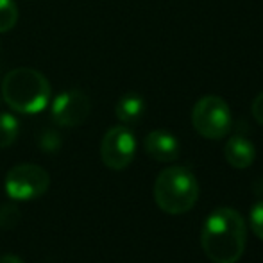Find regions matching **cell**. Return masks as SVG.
Instances as JSON below:
<instances>
[{
    "label": "cell",
    "instance_id": "2",
    "mask_svg": "<svg viewBox=\"0 0 263 263\" xmlns=\"http://www.w3.org/2000/svg\"><path fill=\"white\" fill-rule=\"evenodd\" d=\"M2 97L16 113H42L50 101V83L34 68H14L4 77Z\"/></svg>",
    "mask_w": 263,
    "mask_h": 263
},
{
    "label": "cell",
    "instance_id": "14",
    "mask_svg": "<svg viewBox=\"0 0 263 263\" xmlns=\"http://www.w3.org/2000/svg\"><path fill=\"white\" fill-rule=\"evenodd\" d=\"M249 222L251 228H253V233L258 236L260 240H263V201L256 202L251 210L249 215Z\"/></svg>",
    "mask_w": 263,
    "mask_h": 263
},
{
    "label": "cell",
    "instance_id": "9",
    "mask_svg": "<svg viewBox=\"0 0 263 263\" xmlns=\"http://www.w3.org/2000/svg\"><path fill=\"white\" fill-rule=\"evenodd\" d=\"M224 156L229 165L235 168H247L253 165L254 158H256V149H254L253 142L247 140L243 135H235L226 143Z\"/></svg>",
    "mask_w": 263,
    "mask_h": 263
},
{
    "label": "cell",
    "instance_id": "8",
    "mask_svg": "<svg viewBox=\"0 0 263 263\" xmlns=\"http://www.w3.org/2000/svg\"><path fill=\"white\" fill-rule=\"evenodd\" d=\"M145 151L153 159L168 163L179 158V142L172 133L165 129H156L145 138Z\"/></svg>",
    "mask_w": 263,
    "mask_h": 263
},
{
    "label": "cell",
    "instance_id": "1",
    "mask_svg": "<svg viewBox=\"0 0 263 263\" xmlns=\"http://www.w3.org/2000/svg\"><path fill=\"white\" fill-rule=\"evenodd\" d=\"M247 242L243 217L233 208H217L208 215L201 231V246L213 263H236Z\"/></svg>",
    "mask_w": 263,
    "mask_h": 263
},
{
    "label": "cell",
    "instance_id": "3",
    "mask_svg": "<svg viewBox=\"0 0 263 263\" xmlns=\"http://www.w3.org/2000/svg\"><path fill=\"white\" fill-rule=\"evenodd\" d=\"M199 199L197 177L186 166H168L161 170L154 183V201L168 215L186 213Z\"/></svg>",
    "mask_w": 263,
    "mask_h": 263
},
{
    "label": "cell",
    "instance_id": "10",
    "mask_svg": "<svg viewBox=\"0 0 263 263\" xmlns=\"http://www.w3.org/2000/svg\"><path fill=\"white\" fill-rule=\"evenodd\" d=\"M145 113V101L138 93H125L118 99L115 106V115L122 124H136Z\"/></svg>",
    "mask_w": 263,
    "mask_h": 263
},
{
    "label": "cell",
    "instance_id": "12",
    "mask_svg": "<svg viewBox=\"0 0 263 263\" xmlns=\"http://www.w3.org/2000/svg\"><path fill=\"white\" fill-rule=\"evenodd\" d=\"M18 22V7L14 0H0V32H9Z\"/></svg>",
    "mask_w": 263,
    "mask_h": 263
},
{
    "label": "cell",
    "instance_id": "16",
    "mask_svg": "<svg viewBox=\"0 0 263 263\" xmlns=\"http://www.w3.org/2000/svg\"><path fill=\"white\" fill-rule=\"evenodd\" d=\"M0 263H24L18 256H14V254H4V256H0Z\"/></svg>",
    "mask_w": 263,
    "mask_h": 263
},
{
    "label": "cell",
    "instance_id": "5",
    "mask_svg": "<svg viewBox=\"0 0 263 263\" xmlns=\"http://www.w3.org/2000/svg\"><path fill=\"white\" fill-rule=\"evenodd\" d=\"M49 172L34 163H22L13 166L6 176V192L11 199L16 201L38 199L49 190Z\"/></svg>",
    "mask_w": 263,
    "mask_h": 263
},
{
    "label": "cell",
    "instance_id": "15",
    "mask_svg": "<svg viewBox=\"0 0 263 263\" xmlns=\"http://www.w3.org/2000/svg\"><path fill=\"white\" fill-rule=\"evenodd\" d=\"M251 111H253V117L258 124L263 125V91L258 95L256 99L253 101V106H251Z\"/></svg>",
    "mask_w": 263,
    "mask_h": 263
},
{
    "label": "cell",
    "instance_id": "11",
    "mask_svg": "<svg viewBox=\"0 0 263 263\" xmlns=\"http://www.w3.org/2000/svg\"><path fill=\"white\" fill-rule=\"evenodd\" d=\"M20 131V122L11 113H0V149H6L14 143Z\"/></svg>",
    "mask_w": 263,
    "mask_h": 263
},
{
    "label": "cell",
    "instance_id": "6",
    "mask_svg": "<svg viewBox=\"0 0 263 263\" xmlns=\"http://www.w3.org/2000/svg\"><path fill=\"white\" fill-rule=\"evenodd\" d=\"M136 154V138L127 127L115 125L101 142V159L111 170H124Z\"/></svg>",
    "mask_w": 263,
    "mask_h": 263
},
{
    "label": "cell",
    "instance_id": "7",
    "mask_svg": "<svg viewBox=\"0 0 263 263\" xmlns=\"http://www.w3.org/2000/svg\"><path fill=\"white\" fill-rule=\"evenodd\" d=\"M91 109L90 99L81 90L59 93L52 102V118L61 127H76L88 118Z\"/></svg>",
    "mask_w": 263,
    "mask_h": 263
},
{
    "label": "cell",
    "instance_id": "4",
    "mask_svg": "<svg viewBox=\"0 0 263 263\" xmlns=\"http://www.w3.org/2000/svg\"><path fill=\"white\" fill-rule=\"evenodd\" d=\"M192 124L204 138L220 140L231 129V109L222 97L206 95L192 109Z\"/></svg>",
    "mask_w": 263,
    "mask_h": 263
},
{
    "label": "cell",
    "instance_id": "13",
    "mask_svg": "<svg viewBox=\"0 0 263 263\" xmlns=\"http://www.w3.org/2000/svg\"><path fill=\"white\" fill-rule=\"evenodd\" d=\"M20 222V211L13 204H4L0 206V228L4 229H13Z\"/></svg>",
    "mask_w": 263,
    "mask_h": 263
}]
</instances>
